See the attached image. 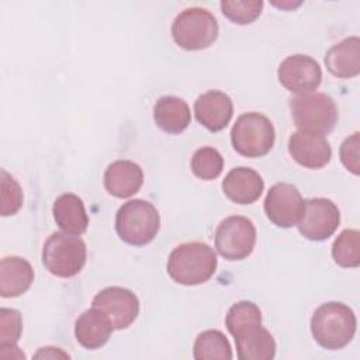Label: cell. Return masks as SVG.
Wrapping results in <instances>:
<instances>
[{
	"mask_svg": "<svg viewBox=\"0 0 360 360\" xmlns=\"http://www.w3.org/2000/svg\"><path fill=\"white\" fill-rule=\"evenodd\" d=\"M356 315L343 302H325L319 305L311 318V333L315 342L328 350L346 347L356 333Z\"/></svg>",
	"mask_w": 360,
	"mask_h": 360,
	"instance_id": "6da1fadb",
	"label": "cell"
},
{
	"mask_svg": "<svg viewBox=\"0 0 360 360\" xmlns=\"http://www.w3.org/2000/svg\"><path fill=\"white\" fill-rule=\"evenodd\" d=\"M214 249L202 242H186L172 250L167 259V274L183 285H198L208 281L217 270Z\"/></svg>",
	"mask_w": 360,
	"mask_h": 360,
	"instance_id": "7a4b0ae2",
	"label": "cell"
},
{
	"mask_svg": "<svg viewBox=\"0 0 360 360\" xmlns=\"http://www.w3.org/2000/svg\"><path fill=\"white\" fill-rule=\"evenodd\" d=\"M160 217L156 207L135 198L124 202L115 215V231L121 240L132 246H143L159 232Z\"/></svg>",
	"mask_w": 360,
	"mask_h": 360,
	"instance_id": "3957f363",
	"label": "cell"
},
{
	"mask_svg": "<svg viewBox=\"0 0 360 360\" xmlns=\"http://www.w3.org/2000/svg\"><path fill=\"white\" fill-rule=\"evenodd\" d=\"M86 257L87 249L83 239L66 232H53L42 248V264L51 274L62 278L79 274Z\"/></svg>",
	"mask_w": 360,
	"mask_h": 360,
	"instance_id": "277c9868",
	"label": "cell"
},
{
	"mask_svg": "<svg viewBox=\"0 0 360 360\" xmlns=\"http://www.w3.org/2000/svg\"><path fill=\"white\" fill-rule=\"evenodd\" d=\"M290 110L300 131L325 135L338 121V107L325 93L298 94L290 100Z\"/></svg>",
	"mask_w": 360,
	"mask_h": 360,
	"instance_id": "5b68a950",
	"label": "cell"
},
{
	"mask_svg": "<svg viewBox=\"0 0 360 360\" xmlns=\"http://www.w3.org/2000/svg\"><path fill=\"white\" fill-rule=\"evenodd\" d=\"M214 14L201 7H190L176 15L172 24L174 42L186 51H200L212 45L218 37Z\"/></svg>",
	"mask_w": 360,
	"mask_h": 360,
	"instance_id": "8992f818",
	"label": "cell"
},
{
	"mask_svg": "<svg viewBox=\"0 0 360 360\" xmlns=\"http://www.w3.org/2000/svg\"><path fill=\"white\" fill-rule=\"evenodd\" d=\"M276 139L271 121L260 112L242 114L231 129L233 149L245 158H262L267 155Z\"/></svg>",
	"mask_w": 360,
	"mask_h": 360,
	"instance_id": "52a82bcc",
	"label": "cell"
},
{
	"mask_svg": "<svg viewBox=\"0 0 360 360\" xmlns=\"http://www.w3.org/2000/svg\"><path fill=\"white\" fill-rule=\"evenodd\" d=\"M256 228L240 215H232L219 222L215 231V248L226 260H243L255 248Z\"/></svg>",
	"mask_w": 360,
	"mask_h": 360,
	"instance_id": "ba28073f",
	"label": "cell"
},
{
	"mask_svg": "<svg viewBox=\"0 0 360 360\" xmlns=\"http://www.w3.org/2000/svg\"><path fill=\"white\" fill-rule=\"evenodd\" d=\"M339 222L340 212L336 204L328 198L316 197L304 201V210L297 226L304 238L321 242L335 233Z\"/></svg>",
	"mask_w": 360,
	"mask_h": 360,
	"instance_id": "9c48e42d",
	"label": "cell"
},
{
	"mask_svg": "<svg viewBox=\"0 0 360 360\" xmlns=\"http://www.w3.org/2000/svg\"><path fill=\"white\" fill-rule=\"evenodd\" d=\"M278 82L288 91L295 94L312 93L322 80V69L319 63L302 53L287 56L277 70Z\"/></svg>",
	"mask_w": 360,
	"mask_h": 360,
	"instance_id": "30bf717a",
	"label": "cell"
},
{
	"mask_svg": "<svg viewBox=\"0 0 360 360\" xmlns=\"http://www.w3.org/2000/svg\"><path fill=\"white\" fill-rule=\"evenodd\" d=\"M304 210V200L298 188L288 183H277L270 187L264 198L267 218L280 228H291L298 224Z\"/></svg>",
	"mask_w": 360,
	"mask_h": 360,
	"instance_id": "8fae6325",
	"label": "cell"
},
{
	"mask_svg": "<svg viewBox=\"0 0 360 360\" xmlns=\"http://www.w3.org/2000/svg\"><path fill=\"white\" fill-rule=\"evenodd\" d=\"M94 308L100 309L111 322L114 329L128 328L138 316V297L128 288L107 287L93 298Z\"/></svg>",
	"mask_w": 360,
	"mask_h": 360,
	"instance_id": "7c38bea8",
	"label": "cell"
},
{
	"mask_svg": "<svg viewBox=\"0 0 360 360\" xmlns=\"http://www.w3.org/2000/svg\"><path fill=\"white\" fill-rule=\"evenodd\" d=\"M288 152L291 158L307 169H321L332 158V149L323 135L295 131L288 139Z\"/></svg>",
	"mask_w": 360,
	"mask_h": 360,
	"instance_id": "4fadbf2b",
	"label": "cell"
},
{
	"mask_svg": "<svg viewBox=\"0 0 360 360\" xmlns=\"http://www.w3.org/2000/svg\"><path fill=\"white\" fill-rule=\"evenodd\" d=\"M197 121L211 132L222 131L231 121L233 104L228 94L219 90H210L201 94L194 103Z\"/></svg>",
	"mask_w": 360,
	"mask_h": 360,
	"instance_id": "5bb4252c",
	"label": "cell"
},
{
	"mask_svg": "<svg viewBox=\"0 0 360 360\" xmlns=\"http://www.w3.org/2000/svg\"><path fill=\"white\" fill-rule=\"evenodd\" d=\"M264 181L262 176L250 167L232 169L222 181L224 194L236 204H252L263 193Z\"/></svg>",
	"mask_w": 360,
	"mask_h": 360,
	"instance_id": "9a60e30c",
	"label": "cell"
},
{
	"mask_svg": "<svg viewBox=\"0 0 360 360\" xmlns=\"http://www.w3.org/2000/svg\"><path fill=\"white\" fill-rule=\"evenodd\" d=\"M143 183L141 166L132 160H115L105 169L104 187L117 198H128L139 191Z\"/></svg>",
	"mask_w": 360,
	"mask_h": 360,
	"instance_id": "2e32d148",
	"label": "cell"
},
{
	"mask_svg": "<svg viewBox=\"0 0 360 360\" xmlns=\"http://www.w3.org/2000/svg\"><path fill=\"white\" fill-rule=\"evenodd\" d=\"M114 330L110 319L97 308L84 311L75 323V336L80 346L89 350L104 346Z\"/></svg>",
	"mask_w": 360,
	"mask_h": 360,
	"instance_id": "e0dca14e",
	"label": "cell"
},
{
	"mask_svg": "<svg viewBox=\"0 0 360 360\" xmlns=\"http://www.w3.org/2000/svg\"><path fill=\"white\" fill-rule=\"evenodd\" d=\"M233 338L240 360H271L276 356L274 338L262 323L248 326Z\"/></svg>",
	"mask_w": 360,
	"mask_h": 360,
	"instance_id": "ac0fdd59",
	"label": "cell"
},
{
	"mask_svg": "<svg viewBox=\"0 0 360 360\" xmlns=\"http://www.w3.org/2000/svg\"><path fill=\"white\" fill-rule=\"evenodd\" d=\"M326 69L336 77L350 79L360 73V39L349 37L338 42L325 55Z\"/></svg>",
	"mask_w": 360,
	"mask_h": 360,
	"instance_id": "d6986e66",
	"label": "cell"
},
{
	"mask_svg": "<svg viewBox=\"0 0 360 360\" xmlns=\"http://www.w3.org/2000/svg\"><path fill=\"white\" fill-rule=\"evenodd\" d=\"M34 281L31 264L20 256H8L0 262V295L13 298L24 294Z\"/></svg>",
	"mask_w": 360,
	"mask_h": 360,
	"instance_id": "ffe728a7",
	"label": "cell"
},
{
	"mask_svg": "<svg viewBox=\"0 0 360 360\" xmlns=\"http://www.w3.org/2000/svg\"><path fill=\"white\" fill-rule=\"evenodd\" d=\"M56 225L69 235H82L89 225V217L80 197L72 193L59 195L52 207Z\"/></svg>",
	"mask_w": 360,
	"mask_h": 360,
	"instance_id": "44dd1931",
	"label": "cell"
},
{
	"mask_svg": "<svg viewBox=\"0 0 360 360\" xmlns=\"http://www.w3.org/2000/svg\"><path fill=\"white\" fill-rule=\"evenodd\" d=\"M155 124L167 134H180L191 122L188 104L176 96H163L153 105Z\"/></svg>",
	"mask_w": 360,
	"mask_h": 360,
	"instance_id": "7402d4cb",
	"label": "cell"
},
{
	"mask_svg": "<svg viewBox=\"0 0 360 360\" xmlns=\"http://www.w3.org/2000/svg\"><path fill=\"white\" fill-rule=\"evenodd\" d=\"M193 356L195 360H231L232 349L225 335L215 329L201 332L193 347Z\"/></svg>",
	"mask_w": 360,
	"mask_h": 360,
	"instance_id": "603a6c76",
	"label": "cell"
},
{
	"mask_svg": "<svg viewBox=\"0 0 360 360\" xmlns=\"http://www.w3.org/2000/svg\"><path fill=\"white\" fill-rule=\"evenodd\" d=\"M332 257L340 267H359L360 233L357 229H345L332 245Z\"/></svg>",
	"mask_w": 360,
	"mask_h": 360,
	"instance_id": "cb8c5ba5",
	"label": "cell"
},
{
	"mask_svg": "<svg viewBox=\"0 0 360 360\" xmlns=\"http://www.w3.org/2000/svg\"><path fill=\"white\" fill-rule=\"evenodd\" d=\"M262 323V311L252 301H239L233 304L225 318L226 329L232 336L248 326Z\"/></svg>",
	"mask_w": 360,
	"mask_h": 360,
	"instance_id": "d4e9b609",
	"label": "cell"
},
{
	"mask_svg": "<svg viewBox=\"0 0 360 360\" xmlns=\"http://www.w3.org/2000/svg\"><path fill=\"white\" fill-rule=\"evenodd\" d=\"M224 159L212 146H202L197 149L191 158V170L198 179L214 180L221 174Z\"/></svg>",
	"mask_w": 360,
	"mask_h": 360,
	"instance_id": "484cf974",
	"label": "cell"
},
{
	"mask_svg": "<svg viewBox=\"0 0 360 360\" xmlns=\"http://www.w3.org/2000/svg\"><path fill=\"white\" fill-rule=\"evenodd\" d=\"M22 332L21 314L17 309H0V352L18 350L17 342Z\"/></svg>",
	"mask_w": 360,
	"mask_h": 360,
	"instance_id": "4316f807",
	"label": "cell"
},
{
	"mask_svg": "<svg viewBox=\"0 0 360 360\" xmlns=\"http://www.w3.org/2000/svg\"><path fill=\"white\" fill-rule=\"evenodd\" d=\"M222 14L232 22L246 25L253 22L262 13L263 1H221Z\"/></svg>",
	"mask_w": 360,
	"mask_h": 360,
	"instance_id": "83f0119b",
	"label": "cell"
},
{
	"mask_svg": "<svg viewBox=\"0 0 360 360\" xmlns=\"http://www.w3.org/2000/svg\"><path fill=\"white\" fill-rule=\"evenodd\" d=\"M22 205V190L6 170H1V208L3 217L14 215Z\"/></svg>",
	"mask_w": 360,
	"mask_h": 360,
	"instance_id": "f1b7e54d",
	"label": "cell"
},
{
	"mask_svg": "<svg viewBox=\"0 0 360 360\" xmlns=\"http://www.w3.org/2000/svg\"><path fill=\"white\" fill-rule=\"evenodd\" d=\"M360 134L354 132L352 136L346 138L340 145V160L343 166L352 172L353 174H359L360 163H359V145H360Z\"/></svg>",
	"mask_w": 360,
	"mask_h": 360,
	"instance_id": "f546056e",
	"label": "cell"
},
{
	"mask_svg": "<svg viewBox=\"0 0 360 360\" xmlns=\"http://www.w3.org/2000/svg\"><path fill=\"white\" fill-rule=\"evenodd\" d=\"M37 359H58V357H63V359H69V354L63 353L59 347H42L35 354Z\"/></svg>",
	"mask_w": 360,
	"mask_h": 360,
	"instance_id": "4dcf8cb0",
	"label": "cell"
}]
</instances>
